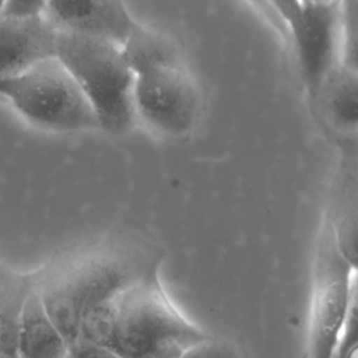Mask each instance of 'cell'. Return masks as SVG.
I'll use <instances>...</instances> for the list:
<instances>
[{
  "label": "cell",
  "instance_id": "obj_1",
  "mask_svg": "<svg viewBox=\"0 0 358 358\" xmlns=\"http://www.w3.org/2000/svg\"><path fill=\"white\" fill-rule=\"evenodd\" d=\"M158 271L159 264L152 266L92 309L83 319L78 340L99 344L122 358H179L206 338L208 334L172 303Z\"/></svg>",
  "mask_w": 358,
  "mask_h": 358
},
{
  "label": "cell",
  "instance_id": "obj_2",
  "mask_svg": "<svg viewBox=\"0 0 358 358\" xmlns=\"http://www.w3.org/2000/svg\"><path fill=\"white\" fill-rule=\"evenodd\" d=\"M159 262L157 252L138 246L98 249L38 287L42 305L70 347L92 309Z\"/></svg>",
  "mask_w": 358,
  "mask_h": 358
},
{
  "label": "cell",
  "instance_id": "obj_3",
  "mask_svg": "<svg viewBox=\"0 0 358 358\" xmlns=\"http://www.w3.org/2000/svg\"><path fill=\"white\" fill-rule=\"evenodd\" d=\"M56 57L69 70L96 117L98 129L127 131L134 120V74L120 45L109 39L59 32Z\"/></svg>",
  "mask_w": 358,
  "mask_h": 358
},
{
  "label": "cell",
  "instance_id": "obj_4",
  "mask_svg": "<svg viewBox=\"0 0 358 358\" xmlns=\"http://www.w3.org/2000/svg\"><path fill=\"white\" fill-rule=\"evenodd\" d=\"M0 99L41 130L76 133L98 129L85 95L56 56L17 76L0 78Z\"/></svg>",
  "mask_w": 358,
  "mask_h": 358
},
{
  "label": "cell",
  "instance_id": "obj_5",
  "mask_svg": "<svg viewBox=\"0 0 358 358\" xmlns=\"http://www.w3.org/2000/svg\"><path fill=\"white\" fill-rule=\"evenodd\" d=\"M354 270L355 266L341 255L326 224L316 260L306 358H334L350 308L355 301Z\"/></svg>",
  "mask_w": 358,
  "mask_h": 358
},
{
  "label": "cell",
  "instance_id": "obj_6",
  "mask_svg": "<svg viewBox=\"0 0 358 358\" xmlns=\"http://www.w3.org/2000/svg\"><path fill=\"white\" fill-rule=\"evenodd\" d=\"M136 117L166 136H182L196 123L199 90L182 63L155 67L134 76Z\"/></svg>",
  "mask_w": 358,
  "mask_h": 358
},
{
  "label": "cell",
  "instance_id": "obj_7",
  "mask_svg": "<svg viewBox=\"0 0 358 358\" xmlns=\"http://www.w3.org/2000/svg\"><path fill=\"white\" fill-rule=\"evenodd\" d=\"M341 11L336 0L302 3L287 25L303 81L313 96L327 76L341 63Z\"/></svg>",
  "mask_w": 358,
  "mask_h": 358
},
{
  "label": "cell",
  "instance_id": "obj_8",
  "mask_svg": "<svg viewBox=\"0 0 358 358\" xmlns=\"http://www.w3.org/2000/svg\"><path fill=\"white\" fill-rule=\"evenodd\" d=\"M46 20L59 31L122 43L138 25L124 0H48Z\"/></svg>",
  "mask_w": 358,
  "mask_h": 358
},
{
  "label": "cell",
  "instance_id": "obj_9",
  "mask_svg": "<svg viewBox=\"0 0 358 358\" xmlns=\"http://www.w3.org/2000/svg\"><path fill=\"white\" fill-rule=\"evenodd\" d=\"M57 29L45 15L14 18L0 15V78L17 76L56 56Z\"/></svg>",
  "mask_w": 358,
  "mask_h": 358
},
{
  "label": "cell",
  "instance_id": "obj_10",
  "mask_svg": "<svg viewBox=\"0 0 358 358\" xmlns=\"http://www.w3.org/2000/svg\"><path fill=\"white\" fill-rule=\"evenodd\" d=\"M69 345L48 316L38 285L28 294L18 331V358H66Z\"/></svg>",
  "mask_w": 358,
  "mask_h": 358
},
{
  "label": "cell",
  "instance_id": "obj_11",
  "mask_svg": "<svg viewBox=\"0 0 358 358\" xmlns=\"http://www.w3.org/2000/svg\"><path fill=\"white\" fill-rule=\"evenodd\" d=\"M120 50L133 74L182 63L180 53L166 35L138 24L120 43Z\"/></svg>",
  "mask_w": 358,
  "mask_h": 358
},
{
  "label": "cell",
  "instance_id": "obj_12",
  "mask_svg": "<svg viewBox=\"0 0 358 358\" xmlns=\"http://www.w3.org/2000/svg\"><path fill=\"white\" fill-rule=\"evenodd\" d=\"M322 95L324 110L340 129H355L358 120V81L355 69L340 63L323 81Z\"/></svg>",
  "mask_w": 358,
  "mask_h": 358
},
{
  "label": "cell",
  "instance_id": "obj_13",
  "mask_svg": "<svg viewBox=\"0 0 358 358\" xmlns=\"http://www.w3.org/2000/svg\"><path fill=\"white\" fill-rule=\"evenodd\" d=\"M28 278L0 277V354L18 358V331L21 313L28 294L35 288Z\"/></svg>",
  "mask_w": 358,
  "mask_h": 358
},
{
  "label": "cell",
  "instance_id": "obj_14",
  "mask_svg": "<svg viewBox=\"0 0 358 358\" xmlns=\"http://www.w3.org/2000/svg\"><path fill=\"white\" fill-rule=\"evenodd\" d=\"M179 358H239V352L232 343L207 336L186 348Z\"/></svg>",
  "mask_w": 358,
  "mask_h": 358
},
{
  "label": "cell",
  "instance_id": "obj_15",
  "mask_svg": "<svg viewBox=\"0 0 358 358\" xmlns=\"http://www.w3.org/2000/svg\"><path fill=\"white\" fill-rule=\"evenodd\" d=\"M48 0H4L0 15L14 18H35L45 14Z\"/></svg>",
  "mask_w": 358,
  "mask_h": 358
},
{
  "label": "cell",
  "instance_id": "obj_16",
  "mask_svg": "<svg viewBox=\"0 0 358 358\" xmlns=\"http://www.w3.org/2000/svg\"><path fill=\"white\" fill-rule=\"evenodd\" d=\"M66 358H122L113 351L88 340H78L69 347Z\"/></svg>",
  "mask_w": 358,
  "mask_h": 358
},
{
  "label": "cell",
  "instance_id": "obj_17",
  "mask_svg": "<svg viewBox=\"0 0 358 358\" xmlns=\"http://www.w3.org/2000/svg\"><path fill=\"white\" fill-rule=\"evenodd\" d=\"M319 1H329V0H301V3H319Z\"/></svg>",
  "mask_w": 358,
  "mask_h": 358
},
{
  "label": "cell",
  "instance_id": "obj_18",
  "mask_svg": "<svg viewBox=\"0 0 358 358\" xmlns=\"http://www.w3.org/2000/svg\"><path fill=\"white\" fill-rule=\"evenodd\" d=\"M299 358H306V354H305V352H303V354H302V355H301V357H299Z\"/></svg>",
  "mask_w": 358,
  "mask_h": 358
},
{
  "label": "cell",
  "instance_id": "obj_19",
  "mask_svg": "<svg viewBox=\"0 0 358 358\" xmlns=\"http://www.w3.org/2000/svg\"><path fill=\"white\" fill-rule=\"evenodd\" d=\"M0 358H8V357H6V355H1V354H0Z\"/></svg>",
  "mask_w": 358,
  "mask_h": 358
},
{
  "label": "cell",
  "instance_id": "obj_20",
  "mask_svg": "<svg viewBox=\"0 0 358 358\" xmlns=\"http://www.w3.org/2000/svg\"><path fill=\"white\" fill-rule=\"evenodd\" d=\"M3 1H4V0H0V8H1V4H3Z\"/></svg>",
  "mask_w": 358,
  "mask_h": 358
}]
</instances>
